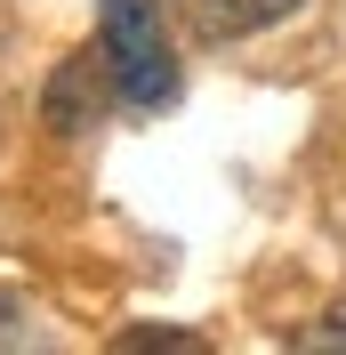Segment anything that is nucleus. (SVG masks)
I'll return each instance as SVG.
<instances>
[{
    "mask_svg": "<svg viewBox=\"0 0 346 355\" xmlns=\"http://www.w3.org/2000/svg\"><path fill=\"white\" fill-rule=\"evenodd\" d=\"M97 57H105L113 97L129 113H161L177 97V49H170V24H161V0H105Z\"/></svg>",
    "mask_w": 346,
    "mask_h": 355,
    "instance_id": "obj_1",
    "label": "nucleus"
},
{
    "mask_svg": "<svg viewBox=\"0 0 346 355\" xmlns=\"http://www.w3.org/2000/svg\"><path fill=\"white\" fill-rule=\"evenodd\" d=\"M113 73H105V57H65V65H57V81H48V121H57V130H89V121H97V89H105Z\"/></svg>",
    "mask_w": 346,
    "mask_h": 355,
    "instance_id": "obj_2",
    "label": "nucleus"
},
{
    "mask_svg": "<svg viewBox=\"0 0 346 355\" xmlns=\"http://www.w3.org/2000/svg\"><path fill=\"white\" fill-rule=\"evenodd\" d=\"M298 8V0H185V17H194L201 41H250L266 24H282Z\"/></svg>",
    "mask_w": 346,
    "mask_h": 355,
    "instance_id": "obj_3",
    "label": "nucleus"
},
{
    "mask_svg": "<svg viewBox=\"0 0 346 355\" xmlns=\"http://www.w3.org/2000/svg\"><path fill=\"white\" fill-rule=\"evenodd\" d=\"M121 347H129V355H145V347H177V355H194L201 339H194V331H129Z\"/></svg>",
    "mask_w": 346,
    "mask_h": 355,
    "instance_id": "obj_4",
    "label": "nucleus"
},
{
    "mask_svg": "<svg viewBox=\"0 0 346 355\" xmlns=\"http://www.w3.org/2000/svg\"><path fill=\"white\" fill-rule=\"evenodd\" d=\"M338 339H346V307L322 315V331H306V347H338Z\"/></svg>",
    "mask_w": 346,
    "mask_h": 355,
    "instance_id": "obj_5",
    "label": "nucleus"
}]
</instances>
